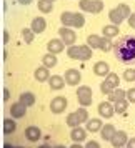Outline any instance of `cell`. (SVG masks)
I'll return each mask as SVG.
<instances>
[{
  "label": "cell",
  "instance_id": "6da1fadb",
  "mask_svg": "<svg viewBox=\"0 0 135 148\" xmlns=\"http://www.w3.org/2000/svg\"><path fill=\"white\" fill-rule=\"evenodd\" d=\"M115 57L117 60L123 63H134L135 62V38L134 37H125L115 45Z\"/></svg>",
  "mask_w": 135,
  "mask_h": 148
},
{
  "label": "cell",
  "instance_id": "7a4b0ae2",
  "mask_svg": "<svg viewBox=\"0 0 135 148\" xmlns=\"http://www.w3.org/2000/svg\"><path fill=\"white\" fill-rule=\"evenodd\" d=\"M92 48L88 45H70L67 48V55L74 60H82V62H87L92 58Z\"/></svg>",
  "mask_w": 135,
  "mask_h": 148
},
{
  "label": "cell",
  "instance_id": "3957f363",
  "mask_svg": "<svg viewBox=\"0 0 135 148\" xmlns=\"http://www.w3.org/2000/svg\"><path fill=\"white\" fill-rule=\"evenodd\" d=\"M130 14H132V10L127 3H120V5H117L115 8H112L108 12V18L114 25H122V22L127 20V17Z\"/></svg>",
  "mask_w": 135,
  "mask_h": 148
},
{
  "label": "cell",
  "instance_id": "277c9868",
  "mask_svg": "<svg viewBox=\"0 0 135 148\" xmlns=\"http://www.w3.org/2000/svg\"><path fill=\"white\" fill-rule=\"evenodd\" d=\"M88 120V112L85 107H80L77 112H74V113H70L67 116V125L68 127H79L80 123H85V121Z\"/></svg>",
  "mask_w": 135,
  "mask_h": 148
},
{
  "label": "cell",
  "instance_id": "5b68a950",
  "mask_svg": "<svg viewBox=\"0 0 135 148\" xmlns=\"http://www.w3.org/2000/svg\"><path fill=\"white\" fill-rule=\"evenodd\" d=\"M77 100L80 103V107H90L92 101H94V93H92V88L87 85H80L77 88Z\"/></svg>",
  "mask_w": 135,
  "mask_h": 148
},
{
  "label": "cell",
  "instance_id": "8992f818",
  "mask_svg": "<svg viewBox=\"0 0 135 148\" xmlns=\"http://www.w3.org/2000/svg\"><path fill=\"white\" fill-rule=\"evenodd\" d=\"M79 7L82 12H87V14H100L103 10V2L102 0H80L79 2Z\"/></svg>",
  "mask_w": 135,
  "mask_h": 148
},
{
  "label": "cell",
  "instance_id": "52a82bcc",
  "mask_svg": "<svg viewBox=\"0 0 135 148\" xmlns=\"http://www.w3.org/2000/svg\"><path fill=\"white\" fill-rule=\"evenodd\" d=\"M118 85H120V77L117 73H107L105 75V80L100 83V92L108 95L114 88L118 87Z\"/></svg>",
  "mask_w": 135,
  "mask_h": 148
},
{
  "label": "cell",
  "instance_id": "ba28073f",
  "mask_svg": "<svg viewBox=\"0 0 135 148\" xmlns=\"http://www.w3.org/2000/svg\"><path fill=\"white\" fill-rule=\"evenodd\" d=\"M59 35H60L62 42L65 43V45H75V40H77V35H75V32L72 30L70 27H60L59 28Z\"/></svg>",
  "mask_w": 135,
  "mask_h": 148
},
{
  "label": "cell",
  "instance_id": "9c48e42d",
  "mask_svg": "<svg viewBox=\"0 0 135 148\" xmlns=\"http://www.w3.org/2000/svg\"><path fill=\"white\" fill-rule=\"evenodd\" d=\"M63 80H65L67 85L75 87V85H79V83H80L82 75H80V72H79L77 68H68L67 72H65V75H63Z\"/></svg>",
  "mask_w": 135,
  "mask_h": 148
},
{
  "label": "cell",
  "instance_id": "30bf717a",
  "mask_svg": "<svg viewBox=\"0 0 135 148\" xmlns=\"http://www.w3.org/2000/svg\"><path fill=\"white\" fill-rule=\"evenodd\" d=\"M67 105L68 100L65 97H55L54 100L50 101V110H52V113H62V112H65Z\"/></svg>",
  "mask_w": 135,
  "mask_h": 148
},
{
  "label": "cell",
  "instance_id": "8fae6325",
  "mask_svg": "<svg viewBox=\"0 0 135 148\" xmlns=\"http://www.w3.org/2000/svg\"><path fill=\"white\" fill-rule=\"evenodd\" d=\"M127 140H128L127 133H125L123 130H120V132H115V133H114L110 143H112V147H114V148H123L125 145H127Z\"/></svg>",
  "mask_w": 135,
  "mask_h": 148
},
{
  "label": "cell",
  "instance_id": "7c38bea8",
  "mask_svg": "<svg viewBox=\"0 0 135 148\" xmlns=\"http://www.w3.org/2000/svg\"><path fill=\"white\" fill-rule=\"evenodd\" d=\"M63 48H65V43L62 42V38H52V40H48V43H47L48 53H54V55L62 53Z\"/></svg>",
  "mask_w": 135,
  "mask_h": 148
},
{
  "label": "cell",
  "instance_id": "4fadbf2b",
  "mask_svg": "<svg viewBox=\"0 0 135 148\" xmlns=\"http://www.w3.org/2000/svg\"><path fill=\"white\" fill-rule=\"evenodd\" d=\"M98 113H100V116H103V118H112L114 113H115L112 101H102L100 105H98Z\"/></svg>",
  "mask_w": 135,
  "mask_h": 148
},
{
  "label": "cell",
  "instance_id": "5bb4252c",
  "mask_svg": "<svg viewBox=\"0 0 135 148\" xmlns=\"http://www.w3.org/2000/svg\"><path fill=\"white\" fill-rule=\"evenodd\" d=\"M30 28H32L34 34H42L47 28V20L43 17H35L34 20H32V23H30Z\"/></svg>",
  "mask_w": 135,
  "mask_h": 148
},
{
  "label": "cell",
  "instance_id": "9a60e30c",
  "mask_svg": "<svg viewBox=\"0 0 135 148\" xmlns=\"http://www.w3.org/2000/svg\"><path fill=\"white\" fill-rule=\"evenodd\" d=\"M25 113H27V107H25L23 103H20V101H17V103H14V105L10 107V115H12V118H23Z\"/></svg>",
  "mask_w": 135,
  "mask_h": 148
},
{
  "label": "cell",
  "instance_id": "2e32d148",
  "mask_svg": "<svg viewBox=\"0 0 135 148\" xmlns=\"http://www.w3.org/2000/svg\"><path fill=\"white\" fill-rule=\"evenodd\" d=\"M42 136V132L39 127H35V125H30V127L25 128V138H27L28 141H37L40 140Z\"/></svg>",
  "mask_w": 135,
  "mask_h": 148
},
{
  "label": "cell",
  "instance_id": "e0dca14e",
  "mask_svg": "<svg viewBox=\"0 0 135 148\" xmlns=\"http://www.w3.org/2000/svg\"><path fill=\"white\" fill-rule=\"evenodd\" d=\"M70 138L75 141V143H80L87 138V130H83L80 127H74L72 128V132H70Z\"/></svg>",
  "mask_w": 135,
  "mask_h": 148
},
{
  "label": "cell",
  "instance_id": "ac0fdd59",
  "mask_svg": "<svg viewBox=\"0 0 135 148\" xmlns=\"http://www.w3.org/2000/svg\"><path fill=\"white\" fill-rule=\"evenodd\" d=\"M48 85L52 90H62V88L65 87V80H63V77L60 75H54V77H48Z\"/></svg>",
  "mask_w": 135,
  "mask_h": 148
},
{
  "label": "cell",
  "instance_id": "d6986e66",
  "mask_svg": "<svg viewBox=\"0 0 135 148\" xmlns=\"http://www.w3.org/2000/svg\"><path fill=\"white\" fill-rule=\"evenodd\" d=\"M94 73L97 77H105L107 73H110V67L107 62H97L94 65Z\"/></svg>",
  "mask_w": 135,
  "mask_h": 148
},
{
  "label": "cell",
  "instance_id": "ffe728a7",
  "mask_svg": "<svg viewBox=\"0 0 135 148\" xmlns=\"http://www.w3.org/2000/svg\"><path fill=\"white\" fill-rule=\"evenodd\" d=\"M118 32H120V30H118V25H114V23L102 27V35L107 37V38H114V37H117Z\"/></svg>",
  "mask_w": 135,
  "mask_h": 148
},
{
  "label": "cell",
  "instance_id": "44dd1931",
  "mask_svg": "<svg viewBox=\"0 0 135 148\" xmlns=\"http://www.w3.org/2000/svg\"><path fill=\"white\" fill-rule=\"evenodd\" d=\"M85 123H87V132H90V133L100 132V128H102V120L100 118H88Z\"/></svg>",
  "mask_w": 135,
  "mask_h": 148
},
{
  "label": "cell",
  "instance_id": "7402d4cb",
  "mask_svg": "<svg viewBox=\"0 0 135 148\" xmlns=\"http://www.w3.org/2000/svg\"><path fill=\"white\" fill-rule=\"evenodd\" d=\"M115 132H117V130H115L114 125H102V128H100V135H102V138H103L105 141L112 140V136H114Z\"/></svg>",
  "mask_w": 135,
  "mask_h": 148
},
{
  "label": "cell",
  "instance_id": "603a6c76",
  "mask_svg": "<svg viewBox=\"0 0 135 148\" xmlns=\"http://www.w3.org/2000/svg\"><path fill=\"white\" fill-rule=\"evenodd\" d=\"M34 77H35V80L40 82V83H42V82H47L48 77H50V73H48V68L47 67H39L34 72Z\"/></svg>",
  "mask_w": 135,
  "mask_h": 148
},
{
  "label": "cell",
  "instance_id": "cb8c5ba5",
  "mask_svg": "<svg viewBox=\"0 0 135 148\" xmlns=\"http://www.w3.org/2000/svg\"><path fill=\"white\" fill-rule=\"evenodd\" d=\"M17 132V123L15 118H5L3 120V133L5 135H12Z\"/></svg>",
  "mask_w": 135,
  "mask_h": 148
},
{
  "label": "cell",
  "instance_id": "d4e9b609",
  "mask_svg": "<svg viewBox=\"0 0 135 148\" xmlns=\"http://www.w3.org/2000/svg\"><path fill=\"white\" fill-rule=\"evenodd\" d=\"M20 103H23V105H25V107H32V105H34L35 103V95L32 93V92H23V93H20Z\"/></svg>",
  "mask_w": 135,
  "mask_h": 148
},
{
  "label": "cell",
  "instance_id": "484cf974",
  "mask_svg": "<svg viewBox=\"0 0 135 148\" xmlns=\"http://www.w3.org/2000/svg\"><path fill=\"white\" fill-rule=\"evenodd\" d=\"M122 98H125V92H123L120 87L114 88V90L108 93V101H112V103H115V101L122 100Z\"/></svg>",
  "mask_w": 135,
  "mask_h": 148
},
{
  "label": "cell",
  "instance_id": "4316f807",
  "mask_svg": "<svg viewBox=\"0 0 135 148\" xmlns=\"http://www.w3.org/2000/svg\"><path fill=\"white\" fill-rule=\"evenodd\" d=\"M60 22H62L63 27L74 28V12H63L60 15Z\"/></svg>",
  "mask_w": 135,
  "mask_h": 148
},
{
  "label": "cell",
  "instance_id": "83f0119b",
  "mask_svg": "<svg viewBox=\"0 0 135 148\" xmlns=\"http://www.w3.org/2000/svg\"><path fill=\"white\" fill-rule=\"evenodd\" d=\"M37 7H39V10L42 14H50L52 8H54V2H50V0H39Z\"/></svg>",
  "mask_w": 135,
  "mask_h": 148
},
{
  "label": "cell",
  "instance_id": "f1b7e54d",
  "mask_svg": "<svg viewBox=\"0 0 135 148\" xmlns=\"http://www.w3.org/2000/svg\"><path fill=\"white\" fill-rule=\"evenodd\" d=\"M42 63H43V67H47V68L55 67V65H57V55L45 53V55H43V58H42Z\"/></svg>",
  "mask_w": 135,
  "mask_h": 148
},
{
  "label": "cell",
  "instance_id": "f546056e",
  "mask_svg": "<svg viewBox=\"0 0 135 148\" xmlns=\"http://www.w3.org/2000/svg\"><path fill=\"white\" fill-rule=\"evenodd\" d=\"M100 42H102V37L100 35H88V38H87V45L90 48H100Z\"/></svg>",
  "mask_w": 135,
  "mask_h": 148
},
{
  "label": "cell",
  "instance_id": "4dcf8cb0",
  "mask_svg": "<svg viewBox=\"0 0 135 148\" xmlns=\"http://www.w3.org/2000/svg\"><path fill=\"white\" fill-rule=\"evenodd\" d=\"M127 107H128V101H127V98H122V100H118V101H115V105H114V110H115V113H125V110H127Z\"/></svg>",
  "mask_w": 135,
  "mask_h": 148
},
{
  "label": "cell",
  "instance_id": "1f68e13d",
  "mask_svg": "<svg viewBox=\"0 0 135 148\" xmlns=\"http://www.w3.org/2000/svg\"><path fill=\"white\" fill-rule=\"evenodd\" d=\"M112 48H114V43H112V40H110V38H107V37H103V35H102L100 50H102V52H110Z\"/></svg>",
  "mask_w": 135,
  "mask_h": 148
},
{
  "label": "cell",
  "instance_id": "d6a6232c",
  "mask_svg": "<svg viewBox=\"0 0 135 148\" xmlns=\"http://www.w3.org/2000/svg\"><path fill=\"white\" fill-rule=\"evenodd\" d=\"M22 37H23V42H25V43H32L35 34L32 32V28L28 27V28H23V30H22Z\"/></svg>",
  "mask_w": 135,
  "mask_h": 148
},
{
  "label": "cell",
  "instance_id": "836d02e7",
  "mask_svg": "<svg viewBox=\"0 0 135 148\" xmlns=\"http://www.w3.org/2000/svg\"><path fill=\"white\" fill-rule=\"evenodd\" d=\"M85 23V17L83 14H75L74 12V28H82Z\"/></svg>",
  "mask_w": 135,
  "mask_h": 148
},
{
  "label": "cell",
  "instance_id": "e575fe53",
  "mask_svg": "<svg viewBox=\"0 0 135 148\" xmlns=\"http://www.w3.org/2000/svg\"><path fill=\"white\" fill-rule=\"evenodd\" d=\"M123 80L125 82H134L135 80V68H127L123 72Z\"/></svg>",
  "mask_w": 135,
  "mask_h": 148
},
{
  "label": "cell",
  "instance_id": "d590c367",
  "mask_svg": "<svg viewBox=\"0 0 135 148\" xmlns=\"http://www.w3.org/2000/svg\"><path fill=\"white\" fill-rule=\"evenodd\" d=\"M125 98H127L128 103H135V88H130L125 92Z\"/></svg>",
  "mask_w": 135,
  "mask_h": 148
},
{
  "label": "cell",
  "instance_id": "8d00e7d4",
  "mask_svg": "<svg viewBox=\"0 0 135 148\" xmlns=\"http://www.w3.org/2000/svg\"><path fill=\"white\" fill-rule=\"evenodd\" d=\"M127 20H128V25H130L132 28H135V12H134V14H130V15H128V17H127Z\"/></svg>",
  "mask_w": 135,
  "mask_h": 148
},
{
  "label": "cell",
  "instance_id": "74e56055",
  "mask_svg": "<svg viewBox=\"0 0 135 148\" xmlns=\"http://www.w3.org/2000/svg\"><path fill=\"white\" fill-rule=\"evenodd\" d=\"M83 148H100V145H98V141H87V145H85V147Z\"/></svg>",
  "mask_w": 135,
  "mask_h": 148
},
{
  "label": "cell",
  "instance_id": "f35d334b",
  "mask_svg": "<svg viewBox=\"0 0 135 148\" xmlns=\"http://www.w3.org/2000/svg\"><path fill=\"white\" fill-rule=\"evenodd\" d=\"M127 148H135V138L127 140Z\"/></svg>",
  "mask_w": 135,
  "mask_h": 148
},
{
  "label": "cell",
  "instance_id": "ab89813d",
  "mask_svg": "<svg viewBox=\"0 0 135 148\" xmlns=\"http://www.w3.org/2000/svg\"><path fill=\"white\" fill-rule=\"evenodd\" d=\"M8 98H10V92L5 88V90H3V100H8Z\"/></svg>",
  "mask_w": 135,
  "mask_h": 148
},
{
  "label": "cell",
  "instance_id": "60d3db41",
  "mask_svg": "<svg viewBox=\"0 0 135 148\" xmlns=\"http://www.w3.org/2000/svg\"><path fill=\"white\" fill-rule=\"evenodd\" d=\"M19 3H22V5H30L32 0H19Z\"/></svg>",
  "mask_w": 135,
  "mask_h": 148
},
{
  "label": "cell",
  "instance_id": "b9f144b4",
  "mask_svg": "<svg viewBox=\"0 0 135 148\" xmlns=\"http://www.w3.org/2000/svg\"><path fill=\"white\" fill-rule=\"evenodd\" d=\"M70 148H83V147H82L80 143H74V145H72Z\"/></svg>",
  "mask_w": 135,
  "mask_h": 148
},
{
  "label": "cell",
  "instance_id": "7bdbcfd3",
  "mask_svg": "<svg viewBox=\"0 0 135 148\" xmlns=\"http://www.w3.org/2000/svg\"><path fill=\"white\" fill-rule=\"evenodd\" d=\"M3 42H8V34L7 32H3Z\"/></svg>",
  "mask_w": 135,
  "mask_h": 148
},
{
  "label": "cell",
  "instance_id": "ee69618b",
  "mask_svg": "<svg viewBox=\"0 0 135 148\" xmlns=\"http://www.w3.org/2000/svg\"><path fill=\"white\" fill-rule=\"evenodd\" d=\"M3 148H15L14 145H10V143H5V145H3Z\"/></svg>",
  "mask_w": 135,
  "mask_h": 148
},
{
  "label": "cell",
  "instance_id": "f6af8a7d",
  "mask_svg": "<svg viewBox=\"0 0 135 148\" xmlns=\"http://www.w3.org/2000/svg\"><path fill=\"white\" fill-rule=\"evenodd\" d=\"M39 148H52V147H50V145H47V143H45V145H40V147H39Z\"/></svg>",
  "mask_w": 135,
  "mask_h": 148
},
{
  "label": "cell",
  "instance_id": "bcb514c9",
  "mask_svg": "<svg viewBox=\"0 0 135 148\" xmlns=\"http://www.w3.org/2000/svg\"><path fill=\"white\" fill-rule=\"evenodd\" d=\"M54 148H67V147H63V145H57V147H54Z\"/></svg>",
  "mask_w": 135,
  "mask_h": 148
},
{
  "label": "cell",
  "instance_id": "7dc6e473",
  "mask_svg": "<svg viewBox=\"0 0 135 148\" xmlns=\"http://www.w3.org/2000/svg\"><path fill=\"white\" fill-rule=\"evenodd\" d=\"M15 148H23V147H15Z\"/></svg>",
  "mask_w": 135,
  "mask_h": 148
},
{
  "label": "cell",
  "instance_id": "c3c4849f",
  "mask_svg": "<svg viewBox=\"0 0 135 148\" xmlns=\"http://www.w3.org/2000/svg\"><path fill=\"white\" fill-rule=\"evenodd\" d=\"M50 2H55V0H50Z\"/></svg>",
  "mask_w": 135,
  "mask_h": 148
}]
</instances>
